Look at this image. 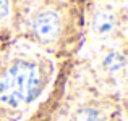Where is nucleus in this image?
<instances>
[{
    "label": "nucleus",
    "mask_w": 128,
    "mask_h": 121,
    "mask_svg": "<svg viewBox=\"0 0 128 121\" xmlns=\"http://www.w3.org/2000/svg\"><path fill=\"white\" fill-rule=\"evenodd\" d=\"M41 76L34 63L18 60L0 78V102L12 108L29 103L39 92Z\"/></svg>",
    "instance_id": "f257e3e1"
},
{
    "label": "nucleus",
    "mask_w": 128,
    "mask_h": 121,
    "mask_svg": "<svg viewBox=\"0 0 128 121\" xmlns=\"http://www.w3.org/2000/svg\"><path fill=\"white\" fill-rule=\"evenodd\" d=\"M34 32L42 40H52L60 32V18L54 11H44L36 16L34 19Z\"/></svg>",
    "instance_id": "f03ea898"
},
{
    "label": "nucleus",
    "mask_w": 128,
    "mask_h": 121,
    "mask_svg": "<svg viewBox=\"0 0 128 121\" xmlns=\"http://www.w3.org/2000/svg\"><path fill=\"white\" fill-rule=\"evenodd\" d=\"M92 29L99 37H109L115 29V15L107 10H99L92 18Z\"/></svg>",
    "instance_id": "7ed1b4c3"
},
{
    "label": "nucleus",
    "mask_w": 128,
    "mask_h": 121,
    "mask_svg": "<svg viewBox=\"0 0 128 121\" xmlns=\"http://www.w3.org/2000/svg\"><path fill=\"white\" fill-rule=\"evenodd\" d=\"M75 121H104L100 113L94 108H83L80 112H76Z\"/></svg>",
    "instance_id": "20e7f679"
},
{
    "label": "nucleus",
    "mask_w": 128,
    "mask_h": 121,
    "mask_svg": "<svg viewBox=\"0 0 128 121\" xmlns=\"http://www.w3.org/2000/svg\"><path fill=\"white\" fill-rule=\"evenodd\" d=\"M123 63H125V61H123V58L118 55V53H110V55L104 60V66H106L110 73L118 71V69L123 66Z\"/></svg>",
    "instance_id": "39448f33"
},
{
    "label": "nucleus",
    "mask_w": 128,
    "mask_h": 121,
    "mask_svg": "<svg viewBox=\"0 0 128 121\" xmlns=\"http://www.w3.org/2000/svg\"><path fill=\"white\" fill-rule=\"evenodd\" d=\"M8 11H10V2L8 0H0V21L6 18Z\"/></svg>",
    "instance_id": "423d86ee"
}]
</instances>
